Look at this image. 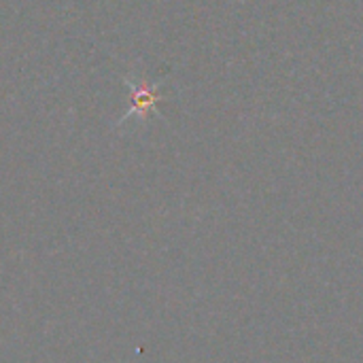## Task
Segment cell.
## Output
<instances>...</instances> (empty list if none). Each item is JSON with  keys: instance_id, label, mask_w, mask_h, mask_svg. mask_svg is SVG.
<instances>
[{"instance_id": "obj_1", "label": "cell", "mask_w": 363, "mask_h": 363, "mask_svg": "<svg viewBox=\"0 0 363 363\" xmlns=\"http://www.w3.org/2000/svg\"><path fill=\"white\" fill-rule=\"evenodd\" d=\"M125 83H128V87H130L132 98H130V108H128V113L117 121V128L125 125V123L132 121L134 117H138V121L145 123V121L149 119L151 113L160 115V113H157V104L162 102L164 96H162V91H160L157 85H151V83L145 81V79L132 81V79H128V77H125Z\"/></svg>"}]
</instances>
